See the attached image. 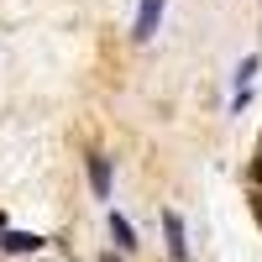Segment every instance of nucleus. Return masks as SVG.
<instances>
[{
	"instance_id": "nucleus-4",
	"label": "nucleus",
	"mask_w": 262,
	"mask_h": 262,
	"mask_svg": "<svg viewBox=\"0 0 262 262\" xmlns=\"http://www.w3.org/2000/svg\"><path fill=\"white\" fill-rule=\"evenodd\" d=\"M42 247H48V242H42L37 231H11V226L0 231V252H16L21 257V252H42Z\"/></svg>"
},
{
	"instance_id": "nucleus-8",
	"label": "nucleus",
	"mask_w": 262,
	"mask_h": 262,
	"mask_svg": "<svg viewBox=\"0 0 262 262\" xmlns=\"http://www.w3.org/2000/svg\"><path fill=\"white\" fill-rule=\"evenodd\" d=\"M100 262H121V257H116V252H105V257H100Z\"/></svg>"
},
{
	"instance_id": "nucleus-6",
	"label": "nucleus",
	"mask_w": 262,
	"mask_h": 262,
	"mask_svg": "<svg viewBox=\"0 0 262 262\" xmlns=\"http://www.w3.org/2000/svg\"><path fill=\"white\" fill-rule=\"evenodd\" d=\"M252 74H257V58H242V69H236V90H247Z\"/></svg>"
},
{
	"instance_id": "nucleus-3",
	"label": "nucleus",
	"mask_w": 262,
	"mask_h": 262,
	"mask_svg": "<svg viewBox=\"0 0 262 262\" xmlns=\"http://www.w3.org/2000/svg\"><path fill=\"white\" fill-rule=\"evenodd\" d=\"M90 189H95V200H111V189H116V168H111L105 152L90 158Z\"/></svg>"
},
{
	"instance_id": "nucleus-7",
	"label": "nucleus",
	"mask_w": 262,
	"mask_h": 262,
	"mask_svg": "<svg viewBox=\"0 0 262 262\" xmlns=\"http://www.w3.org/2000/svg\"><path fill=\"white\" fill-rule=\"evenodd\" d=\"M247 179H252V189H262V152L252 158V173H247Z\"/></svg>"
},
{
	"instance_id": "nucleus-5",
	"label": "nucleus",
	"mask_w": 262,
	"mask_h": 262,
	"mask_svg": "<svg viewBox=\"0 0 262 262\" xmlns=\"http://www.w3.org/2000/svg\"><path fill=\"white\" fill-rule=\"evenodd\" d=\"M111 236H116V252H131V247H137V226H131L126 215H111Z\"/></svg>"
},
{
	"instance_id": "nucleus-9",
	"label": "nucleus",
	"mask_w": 262,
	"mask_h": 262,
	"mask_svg": "<svg viewBox=\"0 0 262 262\" xmlns=\"http://www.w3.org/2000/svg\"><path fill=\"white\" fill-rule=\"evenodd\" d=\"M0 231H6V210H0Z\"/></svg>"
},
{
	"instance_id": "nucleus-1",
	"label": "nucleus",
	"mask_w": 262,
	"mask_h": 262,
	"mask_svg": "<svg viewBox=\"0 0 262 262\" xmlns=\"http://www.w3.org/2000/svg\"><path fill=\"white\" fill-rule=\"evenodd\" d=\"M163 242L173 262H189V242H184V215L179 210H163Z\"/></svg>"
},
{
	"instance_id": "nucleus-2",
	"label": "nucleus",
	"mask_w": 262,
	"mask_h": 262,
	"mask_svg": "<svg viewBox=\"0 0 262 262\" xmlns=\"http://www.w3.org/2000/svg\"><path fill=\"white\" fill-rule=\"evenodd\" d=\"M163 6H168V0H142V6H137V27H131V37H137V42H152V37H158Z\"/></svg>"
},
{
	"instance_id": "nucleus-10",
	"label": "nucleus",
	"mask_w": 262,
	"mask_h": 262,
	"mask_svg": "<svg viewBox=\"0 0 262 262\" xmlns=\"http://www.w3.org/2000/svg\"><path fill=\"white\" fill-rule=\"evenodd\" d=\"M257 221H262V200H257Z\"/></svg>"
}]
</instances>
